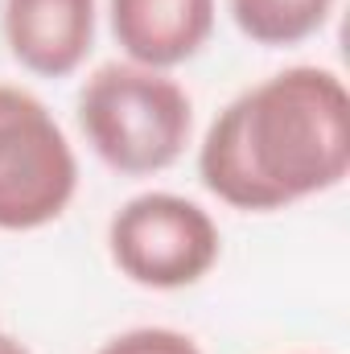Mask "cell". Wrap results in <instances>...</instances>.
Here are the masks:
<instances>
[{
	"instance_id": "cell-1",
	"label": "cell",
	"mask_w": 350,
	"mask_h": 354,
	"mask_svg": "<svg viewBox=\"0 0 350 354\" xmlns=\"http://www.w3.org/2000/svg\"><path fill=\"white\" fill-rule=\"evenodd\" d=\"M350 169V95L326 66H288L235 95L198 149L202 185L231 210H284Z\"/></svg>"
},
{
	"instance_id": "cell-2",
	"label": "cell",
	"mask_w": 350,
	"mask_h": 354,
	"mask_svg": "<svg viewBox=\"0 0 350 354\" xmlns=\"http://www.w3.org/2000/svg\"><path fill=\"white\" fill-rule=\"evenodd\" d=\"M79 124L103 165L145 177L169 169L185 153L194 107L165 71L107 62L79 91Z\"/></svg>"
},
{
	"instance_id": "cell-3",
	"label": "cell",
	"mask_w": 350,
	"mask_h": 354,
	"mask_svg": "<svg viewBox=\"0 0 350 354\" xmlns=\"http://www.w3.org/2000/svg\"><path fill=\"white\" fill-rule=\"evenodd\" d=\"M79 189V161L50 107L0 83V231L54 223Z\"/></svg>"
},
{
	"instance_id": "cell-4",
	"label": "cell",
	"mask_w": 350,
	"mask_h": 354,
	"mask_svg": "<svg viewBox=\"0 0 350 354\" xmlns=\"http://www.w3.org/2000/svg\"><path fill=\"white\" fill-rule=\"evenodd\" d=\"M107 252L132 284L185 288L219 264L214 218L181 194H136L107 223Z\"/></svg>"
},
{
	"instance_id": "cell-5",
	"label": "cell",
	"mask_w": 350,
	"mask_h": 354,
	"mask_svg": "<svg viewBox=\"0 0 350 354\" xmlns=\"http://www.w3.org/2000/svg\"><path fill=\"white\" fill-rule=\"evenodd\" d=\"M4 41L25 71L66 79L95 46V0H4Z\"/></svg>"
},
{
	"instance_id": "cell-6",
	"label": "cell",
	"mask_w": 350,
	"mask_h": 354,
	"mask_svg": "<svg viewBox=\"0 0 350 354\" xmlns=\"http://www.w3.org/2000/svg\"><path fill=\"white\" fill-rule=\"evenodd\" d=\"M107 12L128 62L149 71L190 62L214 33V0H107Z\"/></svg>"
},
{
	"instance_id": "cell-7",
	"label": "cell",
	"mask_w": 350,
	"mask_h": 354,
	"mask_svg": "<svg viewBox=\"0 0 350 354\" xmlns=\"http://www.w3.org/2000/svg\"><path fill=\"white\" fill-rule=\"evenodd\" d=\"M243 37L256 46H297L313 37L338 0H227Z\"/></svg>"
},
{
	"instance_id": "cell-8",
	"label": "cell",
	"mask_w": 350,
	"mask_h": 354,
	"mask_svg": "<svg viewBox=\"0 0 350 354\" xmlns=\"http://www.w3.org/2000/svg\"><path fill=\"white\" fill-rule=\"evenodd\" d=\"M95 354H202L198 342L181 330L169 326H140L128 334H116L111 342H103Z\"/></svg>"
},
{
	"instance_id": "cell-9",
	"label": "cell",
	"mask_w": 350,
	"mask_h": 354,
	"mask_svg": "<svg viewBox=\"0 0 350 354\" xmlns=\"http://www.w3.org/2000/svg\"><path fill=\"white\" fill-rule=\"evenodd\" d=\"M0 354H33L25 342H17V338H8V334H0Z\"/></svg>"
}]
</instances>
